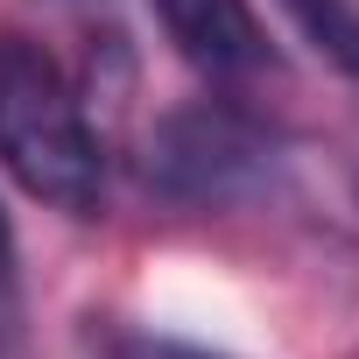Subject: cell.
<instances>
[{
	"instance_id": "6da1fadb",
	"label": "cell",
	"mask_w": 359,
	"mask_h": 359,
	"mask_svg": "<svg viewBox=\"0 0 359 359\" xmlns=\"http://www.w3.org/2000/svg\"><path fill=\"white\" fill-rule=\"evenodd\" d=\"M0 162L50 212L92 219L106 205V148L78 106V85L36 36H0Z\"/></svg>"
},
{
	"instance_id": "7a4b0ae2",
	"label": "cell",
	"mask_w": 359,
	"mask_h": 359,
	"mask_svg": "<svg viewBox=\"0 0 359 359\" xmlns=\"http://www.w3.org/2000/svg\"><path fill=\"white\" fill-rule=\"evenodd\" d=\"M268 169V134L233 106H184L148 134V191L169 205H226Z\"/></svg>"
},
{
	"instance_id": "3957f363",
	"label": "cell",
	"mask_w": 359,
	"mask_h": 359,
	"mask_svg": "<svg viewBox=\"0 0 359 359\" xmlns=\"http://www.w3.org/2000/svg\"><path fill=\"white\" fill-rule=\"evenodd\" d=\"M148 8L176 43V57L205 78H247L268 64V29L254 0H148Z\"/></svg>"
},
{
	"instance_id": "277c9868",
	"label": "cell",
	"mask_w": 359,
	"mask_h": 359,
	"mask_svg": "<svg viewBox=\"0 0 359 359\" xmlns=\"http://www.w3.org/2000/svg\"><path fill=\"white\" fill-rule=\"evenodd\" d=\"M282 8L345 78H359V0H282Z\"/></svg>"
},
{
	"instance_id": "5b68a950",
	"label": "cell",
	"mask_w": 359,
	"mask_h": 359,
	"mask_svg": "<svg viewBox=\"0 0 359 359\" xmlns=\"http://www.w3.org/2000/svg\"><path fill=\"white\" fill-rule=\"evenodd\" d=\"M106 359H226V352L191 345V338H169V331H113Z\"/></svg>"
},
{
	"instance_id": "8992f818",
	"label": "cell",
	"mask_w": 359,
	"mask_h": 359,
	"mask_svg": "<svg viewBox=\"0 0 359 359\" xmlns=\"http://www.w3.org/2000/svg\"><path fill=\"white\" fill-rule=\"evenodd\" d=\"M22 338V261H15V226L0 212V359Z\"/></svg>"
}]
</instances>
